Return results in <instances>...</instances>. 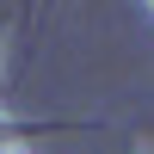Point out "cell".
Returning a JSON list of instances; mask_svg holds the SVG:
<instances>
[{
    "instance_id": "6da1fadb",
    "label": "cell",
    "mask_w": 154,
    "mask_h": 154,
    "mask_svg": "<svg viewBox=\"0 0 154 154\" xmlns=\"http://www.w3.org/2000/svg\"><path fill=\"white\" fill-rule=\"evenodd\" d=\"M56 130H74V123H19V117H0V154H19L25 142L56 136Z\"/></svg>"
},
{
    "instance_id": "7a4b0ae2",
    "label": "cell",
    "mask_w": 154,
    "mask_h": 154,
    "mask_svg": "<svg viewBox=\"0 0 154 154\" xmlns=\"http://www.w3.org/2000/svg\"><path fill=\"white\" fill-rule=\"evenodd\" d=\"M0 49H6V12H0Z\"/></svg>"
}]
</instances>
